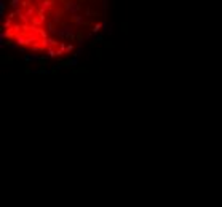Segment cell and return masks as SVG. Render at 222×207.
I'll list each match as a JSON object with an SVG mask.
<instances>
[{
	"instance_id": "1",
	"label": "cell",
	"mask_w": 222,
	"mask_h": 207,
	"mask_svg": "<svg viewBox=\"0 0 222 207\" xmlns=\"http://www.w3.org/2000/svg\"><path fill=\"white\" fill-rule=\"evenodd\" d=\"M66 10L70 11V14H78V10H80V3L78 2H66Z\"/></svg>"
},
{
	"instance_id": "2",
	"label": "cell",
	"mask_w": 222,
	"mask_h": 207,
	"mask_svg": "<svg viewBox=\"0 0 222 207\" xmlns=\"http://www.w3.org/2000/svg\"><path fill=\"white\" fill-rule=\"evenodd\" d=\"M101 27H104V24H101V22L94 24V26H93V34H98V32L101 30Z\"/></svg>"
},
{
	"instance_id": "3",
	"label": "cell",
	"mask_w": 222,
	"mask_h": 207,
	"mask_svg": "<svg viewBox=\"0 0 222 207\" xmlns=\"http://www.w3.org/2000/svg\"><path fill=\"white\" fill-rule=\"evenodd\" d=\"M0 16L5 18V2L3 0H0Z\"/></svg>"
}]
</instances>
